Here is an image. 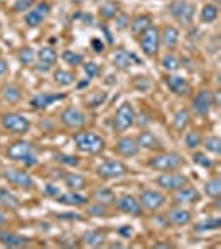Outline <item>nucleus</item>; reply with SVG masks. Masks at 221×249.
<instances>
[{"instance_id": "nucleus-56", "label": "nucleus", "mask_w": 221, "mask_h": 249, "mask_svg": "<svg viewBox=\"0 0 221 249\" xmlns=\"http://www.w3.org/2000/svg\"><path fill=\"white\" fill-rule=\"evenodd\" d=\"M215 2H216V3H218V2H221V0H215Z\"/></svg>"}, {"instance_id": "nucleus-35", "label": "nucleus", "mask_w": 221, "mask_h": 249, "mask_svg": "<svg viewBox=\"0 0 221 249\" xmlns=\"http://www.w3.org/2000/svg\"><path fill=\"white\" fill-rule=\"evenodd\" d=\"M62 60L67 63V65H70V67H78V65H82L83 57H82V53H77V52L65 50L62 53Z\"/></svg>"}, {"instance_id": "nucleus-25", "label": "nucleus", "mask_w": 221, "mask_h": 249, "mask_svg": "<svg viewBox=\"0 0 221 249\" xmlns=\"http://www.w3.org/2000/svg\"><path fill=\"white\" fill-rule=\"evenodd\" d=\"M136 142H138V146L145 148V150H158V148H162L160 140L156 138L153 133H150V131H143V133L136 138Z\"/></svg>"}, {"instance_id": "nucleus-10", "label": "nucleus", "mask_w": 221, "mask_h": 249, "mask_svg": "<svg viewBox=\"0 0 221 249\" xmlns=\"http://www.w3.org/2000/svg\"><path fill=\"white\" fill-rule=\"evenodd\" d=\"M215 107V103H213V91L210 90H200L198 93L195 95V98H193L191 102V108L193 111H195L196 115L200 116H204L208 115L211 111V108Z\"/></svg>"}, {"instance_id": "nucleus-9", "label": "nucleus", "mask_w": 221, "mask_h": 249, "mask_svg": "<svg viewBox=\"0 0 221 249\" xmlns=\"http://www.w3.org/2000/svg\"><path fill=\"white\" fill-rule=\"evenodd\" d=\"M188 183H190L188 176L180 175V173H163V175H160L158 178H156V184L162 186L163 190H166V191H176Z\"/></svg>"}, {"instance_id": "nucleus-33", "label": "nucleus", "mask_w": 221, "mask_h": 249, "mask_svg": "<svg viewBox=\"0 0 221 249\" xmlns=\"http://www.w3.org/2000/svg\"><path fill=\"white\" fill-rule=\"evenodd\" d=\"M54 80L55 83L60 87H68L75 82V75L72 71H67V70H57L54 73Z\"/></svg>"}, {"instance_id": "nucleus-4", "label": "nucleus", "mask_w": 221, "mask_h": 249, "mask_svg": "<svg viewBox=\"0 0 221 249\" xmlns=\"http://www.w3.org/2000/svg\"><path fill=\"white\" fill-rule=\"evenodd\" d=\"M168 9H170L171 17L182 25H190L196 12L195 3L188 2V0H175V2L170 3Z\"/></svg>"}, {"instance_id": "nucleus-30", "label": "nucleus", "mask_w": 221, "mask_h": 249, "mask_svg": "<svg viewBox=\"0 0 221 249\" xmlns=\"http://www.w3.org/2000/svg\"><path fill=\"white\" fill-rule=\"evenodd\" d=\"M103 241H105V234L100 231H88L83 234V244H87V246H90V248L102 246Z\"/></svg>"}, {"instance_id": "nucleus-26", "label": "nucleus", "mask_w": 221, "mask_h": 249, "mask_svg": "<svg viewBox=\"0 0 221 249\" xmlns=\"http://www.w3.org/2000/svg\"><path fill=\"white\" fill-rule=\"evenodd\" d=\"M37 57H38V60H40V63H42V65H45V67L50 68L52 65H55L58 55H57V52H55L52 47H42L38 50Z\"/></svg>"}, {"instance_id": "nucleus-34", "label": "nucleus", "mask_w": 221, "mask_h": 249, "mask_svg": "<svg viewBox=\"0 0 221 249\" xmlns=\"http://www.w3.org/2000/svg\"><path fill=\"white\" fill-rule=\"evenodd\" d=\"M93 199H96L100 204H110V203H115V195L111 190L108 188H100L93 193Z\"/></svg>"}, {"instance_id": "nucleus-22", "label": "nucleus", "mask_w": 221, "mask_h": 249, "mask_svg": "<svg viewBox=\"0 0 221 249\" xmlns=\"http://www.w3.org/2000/svg\"><path fill=\"white\" fill-rule=\"evenodd\" d=\"M113 63L120 70H128L130 67H133V63H140V58H136V55L131 52L118 50L113 55Z\"/></svg>"}, {"instance_id": "nucleus-13", "label": "nucleus", "mask_w": 221, "mask_h": 249, "mask_svg": "<svg viewBox=\"0 0 221 249\" xmlns=\"http://www.w3.org/2000/svg\"><path fill=\"white\" fill-rule=\"evenodd\" d=\"M165 203H166L165 195L156 190H147L140 195V204H142V208H147L148 211L160 210Z\"/></svg>"}, {"instance_id": "nucleus-27", "label": "nucleus", "mask_w": 221, "mask_h": 249, "mask_svg": "<svg viewBox=\"0 0 221 249\" xmlns=\"http://www.w3.org/2000/svg\"><path fill=\"white\" fill-rule=\"evenodd\" d=\"M2 98L5 100L7 103H17L20 98H22V90H20L18 85L15 83H9L2 88Z\"/></svg>"}, {"instance_id": "nucleus-23", "label": "nucleus", "mask_w": 221, "mask_h": 249, "mask_svg": "<svg viewBox=\"0 0 221 249\" xmlns=\"http://www.w3.org/2000/svg\"><path fill=\"white\" fill-rule=\"evenodd\" d=\"M57 201L63 204H70V206H82V204H85L88 201V198L78 195L77 191H70V193H58Z\"/></svg>"}, {"instance_id": "nucleus-18", "label": "nucleus", "mask_w": 221, "mask_h": 249, "mask_svg": "<svg viewBox=\"0 0 221 249\" xmlns=\"http://www.w3.org/2000/svg\"><path fill=\"white\" fill-rule=\"evenodd\" d=\"M173 201L176 204H191V203H196V201H200V193L196 191L193 186H188V184H184L183 188H180V190L175 191Z\"/></svg>"}, {"instance_id": "nucleus-40", "label": "nucleus", "mask_w": 221, "mask_h": 249, "mask_svg": "<svg viewBox=\"0 0 221 249\" xmlns=\"http://www.w3.org/2000/svg\"><path fill=\"white\" fill-rule=\"evenodd\" d=\"M162 67L166 71H176L180 68V60L176 58L175 55L168 53V55H165L163 60H162Z\"/></svg>"}, {"instance_id": "nucleus-44", "label": "nucleus", "mask_w": 221, "mask_h": 249, "mask_svg": "<svg viewBox=\"0 0 221 249\" xmlns=\"http://www.w3.org/2000/svg\"><path fill=\"white\" fill-rule=\"evenodd\" d=\"M116 10H118V7H116L115 3H105V5H102V9H100V14L105 18H113L116 17Z\"/></svg>"}, {"instance_id": "nucleus-8", "label": "nucleus", "mask_w": 221, "mask_h": 249, "mask_svg": "<svg viewBox=\"0 0 221 249\" xmlns=\"http://www.w3.org/2000/svg\"><path fill=\"white\" fill-rule=\"evenodd\" d=\"M2 126L12 133L23 135L30 130V122L20 113H5L2 116Z\"/></svg>"}, {"instance_id": "nucleus-20", "label": "nucleus", "mask_w": 221, "mask_h": 249, "mask_svg": "<svg viewBox=\"0 0 221 249\" xmlns=\"http://www.w3.org/2000/svg\"><path fill=\"white\" fill-rule=\"evenodd\" d=\"M178 42H180V32L178 29H175V27L168 25L160 32V43H163V45L166 48H170V50L178 47Z\"/></svg>"}, {"instance_id": "nucleus-12", "label": "nucleus", "mask_w": 221, "mask_h": 249, "mask_svg": "<svg viewBox=\"0 0 221 249\" xmlns=\"http://www.w3.org/2000/svg\"><path fill=\"white\" fill-rule=\"evenodd\" d=\"M3 179L9 181L10 184H15V186L20 188H32L34 186V178L29 175V173L22 171V170H15V168H7L3 170Z\"/></svg>"}, {"instance_id": "nucleus-51", "label": "nucleus", "mask_w": 221, "mask_h": 249, "mask_svg": "<svg viewBox=\"0 0 221 249\" xmlns=\"http://www.w3.org/2000/svg\"><path fill=\"white\" fill-rule=\"evenodd\" d=\"M7 70H9V65H7L5 60H0V78L3 77V75L7 73Z\"/></svg>"}, {"instance_id": "nucleus-57", "label": "nucleus", "mask_w": 221, "mask_h": 249, "mask_svg": "<svg viewBox=\"0 0 221 249\" xmlns=\"http://www.w3.org/2000/svg\"><path fill=\"white\" fill-rule=\"evenodd\" d=\"M0 30H2V27H0Z\"/></svg>"}, {"instance_id": "nucleus-2", "label": "nucleus", "mask_w": 221, "mask_h": 249, "mask_svg": "<svg viewBox=\"0 0 221 249\" xmlns=\"http://www.w3.org/2000/svg\"><path fill=\"white\" fill-rule=\"evenodd\" d=\"M74 142H75V146H77L82 153L98 155L105 150V142H103V138L93 133V131H80V133H75Z\"/></svg>"}, {"instance_id": "nucleus-36", "label": "nucleus", "mask_w": 221, "mask_h": 249, "mask_svg": "<svg viewBox=\"0 0 221 249\" xmlns=\"http://www.w3.org/2000/svg\"><path fill=\"white\" fill-rule=\"evenodd\" d=\"M204 150L210 151L213 155H220L221 153V140L220 136H208L206 140L203 142Z\"/></svg>"}, {"instance_id": "nucleus-5", "label": "nucleus", "mask_w": 221, "mask_h": 249, "mask_svg": "<svg viewBox=\"0 0 221 249\" xmlns=\"http://www.w3.org/2000/svg\"><path fill=\"white\" fill-rule=\"evenodd\" d=\"M140 47L147 57H153L160 50V30L155 25L140 34Z\"/></svg>"}, {"instance_id": "nucleus-29", "label": "nucleus", "mask_w": 221, "mask_h": 249, "mask_svg": "<svg viewBox=\"0 0 221 249\" xmlns=\"http://www.w3.org/2000/svg\"><path fill=\"white\" fill-rule=\"evenodd\" d=\"M0 204L3 208H9V210H17L20 206V199H17V196L12 195L9 190L0 188Z\"/></svg>"}, {"instance_id": "nucleus-37", "label": "nucleus", "mask_w": 221, "mask_h": 249, "mask_svg": "<svg viewBox=\"0 0 221 249\" xmlns=\"http://www.w3.org/2000/svg\"><path fill=\"white\" fill-rule=\"evenodd\" d=\"M188 122H190V115H188L186 110H178L175 113V118H173V124H175V130L182 131L186 128Z\"/></svg>"}, {"instance_id": "nucleus-14", "label": "nucleus", "mask_w": 221, "mask_h": 249, "mask_svg": "<svg viewBox=\"0 0 221 249\" xmlns=\"http://www.w3.org/2000/svg\"><path fill=\"white\" fill-rule=\"evenodd\" d=\"M50 14V5L45 2H40L35 7H32L29 14H25V23L29 27H38Z\"/></svg>"}, {"instance_id": "nucleus-45", "label": "nucleus", "mask_w": 221, "mask_h": 249, "mask_svg": "<svg viewBox=\"0 0 221 249\" xmlns=\"http://www.w3.org/2000/svg\"><path fill=\"white\" fill-rule=\"evenodd\" d=\"M35 3V0H15V3H14V12H25V10H30L32 9V5Z\"/></svg>"}, {"instance_id": "nucleus-42", "label": "nucleus", "mask_w": 221, "mask_h": 249, "mask_svg": "<svg viewBox=\"0 0 221 249\" xmlns=\"http://www.w3.org/2000/svg\"><path fill=\"white\" fill-rule=\"evenodd\" d=\"M184 144L190 150H195V148H198L202 144V136L196 133V131H190V133H186V136H184Z\"/></svg>"}, {"instance_id": "nucleus-31", "label": "nucleus", "mask_w": 221, "mask_h": 249, "mask_svg": "<svg viewBox=\"0 0 221 249\" xmlns=\"http://www.w3.org/2000/svg\"><path fill=\"white\" fill-rule=\"evenodd\" d=\"M218 7L215 5V3H206V5L202 9V14H200V20H202L203 23H211L215 22L216 18H218Z\"/></svg>"}, {"instance_id": "nucleus-6", "label": "nucleus", "mask_w": 221, "mask_h": 249, "mask_svg": "<svg viewBox=\"0 0 221 249\" xmlns=\"http://www.w3.org/2000/svg\"><path fill=\"white\" fill-rule=\"evenodd\" d=\"M135 118H136V116H135L133 107H131L130 103H123V105L116 110V115H115V120H113L115 131H118V133L127 131L128 128L133 126Z\"/></svg>"}, {"instance_id": "nucleus-16", "label": "nucleus", "mask_w": 221, "mask_h": 249, "mask_svg": "<svg viewBox=\"0 0 221 249\" xmlns=\"http://www.w3.org/2000/svg\"><path fill=\"white\" fill-rule=\"evenodd\" d=\"M116 208L122 213H127V214H131V216H142V211H143L138 199L130 195L122 196V198L116 199Z\"/></svg>"}, {"instance_id": "nucleus-55", "label": "nucleus", "mask_w": 221, "mask_h": 249, "mask_svg": "<svg viewBox=\"0 0 221 249\" xmlns=\"http://www.w3.org/2000/svg\"><path fill=\"white\" fill-rule=\"evenodd\" d=\"M74 3H80V2H83V0H72Z\"/></svg>"}, {"instance_id": "nucleus-21", "label": "nucleus", "mask_w": 221, "mask_h": 249, "mask_svg": "<svg viewBox=\"0 0 221 249\" xmlns=\"http://www.w3.org/2000/svg\"><path fill=\"white\" fill-rule=\"evenodd\" d=\"M0 243L7 248H25L29 244V239L17 234V232L0 231Z\"/></svg>"}, {"instance_id": "nucleus-49", "label": "nucleus", "mask_w": 221, "mask_h": 249, "mask_svg": "<svg viewBox=\"0 0 221 249\" xmlns=\"http://www.w3.org/2000/svg\"><path fill=\"white\" fill-rule=\"evenodd\" d=\"M92 47L95 48V52H103V48H105V45H103V42L100 38H92Z\"/></svg>"}, {"instance_id": "nucleus-3", "label": "nucleus", "mask_w": 221, "mask_h": 249, "mask_svg": "<svg viewBox=\"0 0 221 249\" xmlns=\"http://www.w3.org/2000/svg\"><path fill=\"white\" fill-rule=\"evenodd\" d=\"M148 166L156 171H173L183 166V158L178 153H160L150 158Z\"/></svg>"}, {"instance_id": "nucleus-53", "label": "nucleus", "mask_w": 221, "mask_h": 249, "mask_svg": "<svg viewBox=\"0 0 221 249\" xmlns=\"http://www.w3.org/2000/svg\"><path fill=\"white\" fill-rule=\"evenodd\" d=\"M7 223V218H5V214L3 213H0V226H3V224Z\"/></svg>"}, {"instance_id": "nucleus-39", "label": "nucleus", "mask_w": 221, "mask_h": 249, "mask_svg": "<svg viewBox=\"0 0 221 249\" xmlns=\"http://www.w3.org/2000/svg\"><path fill=\"white\" fill-rule=\"evenodd\" d=\"M221 226V219L220 218H210L204 219L202 223H198L195 226V231H210V230H218Z\"/></svg>"}, {"instance_id": "nucleus-41", "label": "nucleus", "mask_w": 221, "mask_h": 249, "mask_svg": "<svg viewBox=\"0 0 221 249\" xmlns=\"http://www.w3.org/2000/svg\"><path fill=\"white\" fill-rule=\"evenodd\" d=\"M35 58V50L32 47H23L22 50L18 52V60L23 63V65H30Z\"/></svg>"}, {"instance_id": "nucleus-28", "label": "nucleus", "mask_w": 221, "mask_h": 249, "mask_svg": "<svg viewBox=\"0 0 221 249\" xmlns=\"http://www.w3.org/2000/svg\"><path fill=\"white\" fill-rule=\"evenodd\" d=\"M63 181H65V186L70 188L72 191H80L87 186V179L83 178V176L77 175V173H70V175H67Z\"/></svg>"}, {"instance_id": "nucleus-50", "label": "nucleus", "mask_w": 221, "mask_h": 249, "mask_svg": "<svg viewBox=\"0 0 221 249\" xmlns=\"http://www.w3.org/2000/svg\"><path fill=\"white\" fill-rule=\"evenodd\" d=\"M58 188H55L54 184H47L45 186V195H48V196H55L57 198V195H58Z\"/></svg>"}, {"instance_id": "nucleus-19", "label": "nucleus", "mask_w": 221, "mask_h": 249, "mask_svg": "<svg viewBox=\"0 0 221 249\" xmlns=\"http://www.w3.org/2000/svg\"><path fill=\"white\" fill-rule=\"evenodd\" d=\"M63 98H65L63 93H38L30 100V107L34 108V110H43V108L50 107L52 103L58 102V100H63Z\"/></svg>"}, {"instance_id": "nucleus-32", "label": "nucleus", "mask_w": 221, "mask_h": 249, "mask_svg": "<svg viewBox=\"0 0 221 249\" xmlns=\"http://www.w3.org/2000/svg\"><path fill=\"white\" fill-rule=\"evenodd\" d=\"M148 27H151L150 15H138V17H135L133 22H131V32H133L135 35H140L142 32L147 30Z\"/></svg>"}, {"instance_id": "nucleus-15", "label": "nucleus", "mask_w": 221, "mask_h": 249, "mask_svg": "<svg viewBox=\"0 0 221 249\" xmlns=\"http://www.w3.org/2000/svg\"><path fill=\"white\" fill-rule=\"evenodd\" d=\"M115 151L120 156H123V158H131V156L138 155L140 151L138 142H136V138H133V136H123V138H120L116 142Z\"/></svg>"}, {"instance_id": "nucleus-24", "label": "nucleus", "mask_w": 221, "mask_h": 249, "mask_svg": "<svg viewBox=\"0 0 221 249\" xmlns=\"http://www.w3.org/2000/svg\"><path fill=\"white\" fill-rule=\"evenodd\" d=\"M168 219H170V223L175 224V226H186L191 221V214H190V211L183 210V208H175V210H171L168 213Z\"/></svg>"}, {"instance_id": "nucleus-7", "label": "nucleus", "mask_w": 221, "mask_h": 249, "mask_svg": "<svg viewBox=\"0 0 221 249\" xmlns=\"http://www.w3.org/2000/svg\"><path fill=\"white\" fill-rule=\"evenodd\" d=\"M128 173V168L118 160H107L96 168V175L103 179H115L120 176H125Z\"/></svg>"}, {"instance_id": "nucleus-52", "label": "nucleus", "mask_w": 221, "mask_h": 249, "mask_svg": "<svg viewBox=\"0 0 221 249\" xmlns=\"http://www.w3.org/2000/svg\"><path fill=\"white\" fill-rule=\"evenodd\" d=\"M125 22H128V18H127V17H123V15H122V17L118 18V29H120V30H123V29L127 27V25H125Z\"/></svg>"}, {"instance_id": "nucleus-46", "label": "nucleus", "mask_w": 221, "mask_h": 249, "mask_svg": "<svg viewBox=\"0 0 221 249\" xmlns=\"http://www.w3.org/2000/svg\"><path fill=\"white\" fill-rule=\"evenodd\" d=\"M57 160L60 163L68 164V166H77L78 164V158L77 156H70V155H57Z\"/></svg>"}, {"instance_id": "nucleus-48", "label": "nucleus", "mask_w": 221, "mask_h": 249, "mask_svg": "<svg viewBox=\"0 0 221 249\" xmlns=\"http://www.w3.org/2000/svg\"><path fill=\"white\" fill-rule=\"evenodd\" d=\"M88 214H93V216L105 214V206H100V203H98V206H90L88 208Z\"/></svg>"}, {"instance_id": "nucleus-43", "label": "nucleus", "mask_w": 221, "mask_h": 249, "mask_svg": "<svg viewBox=\"0 0 221 249\" xmlns=\"http://www.w3.org/2000/svg\"><path fill=\"white\" fill-rule=\"evenodd\" d=\"M193 161H195L196 164H200L202 168H206V170L213 168V160L208 158L204 153H195L193 155Z\"/></svg>"}, {"instance_id": "nucleus-47", "label": "nucleus", "mask_w": 221, "mask_h": 249, "mask_svg": "<svg viewBox=\"0 0 221 249\" xmlns=\"http://www.w3.org/2000/svg\"><path fill=\"white\" fill-rule=\"evenodd\" d=\"M85 73L88 75V78H93V77H96V75H98V67H96V63H87L85 67Z\"/></svg>"}, {"instance_id": "nucleus-1", "label": "nucleus", "mask_w": 221, "mask_h": 249, "mask_svg": "<svg viewBox=\"0 0 221 249\" xmlns=\"http://www.w3.org/2000/svg\"><path fill=\"white\" fill-rule=\"evenodd\" d=\"M7 156L10 160H15V161L23 163L25 166H35L38 163V156L35 148L32 146L30 143L27 142H15L12 143L9 148H7Z\"/></svg>"}, {"instance_id": "nucleus-17", "label": "nucleus", "mask_w": 221, "mask_h": 249, "mask_svg": "<svg viewBox=\"0 0 221 249\" xmlns=\"http://www.w3.org/2000/svg\"><path fill=\"white\" fill-rule=\"evenodd\" d=\"M165 83H166L168 90H170L171 93H175L178 96H186L191 91L190 83H188L183 77H175V75H170V77L165 78Z\"/></svg>"}, {"instance_id": "nucleus-54", "label": "nucleus", "mask_w": 221, "mask_h": 249, "mask_svg": "<svg viewBox=\"0 0 221 249\" xmlns=\"http://www.w3.org/2000/svg\"><path fill=\"white\" fill-rule=\"evenodd\" d=\"M155 248H168V244H155Z\"/></svg>"}, {"instance_id": "nucleus-11", "label": "nucleus", "mask_w": 221, "mask_h": 249, "mask_svg": "<svg viewBox=\"0 0 221 249\" xmlns=\"http://www.w3.org/2000/svg\"><path fill=\"white\" fill-rule=\"evenodd\" d=\"M60 122H62V124H65L67 128H70V130H80L85 124L87 120L83 111H80L75 107H68L60 115Z\"/></svg>"}, {"instance_id": "nucleus-38", "label": "nucleus", "mask_w": 221, "mask_h": 249, "mask_svg": "<svg viewBox=\"0 0 221 249\" xmlns=\"http://www.w3.org/2000/svg\"><path fill=\"white\" fill-rule=\"evenodd\" d=\"M204 193L211 198H220L221 195V181L218 178H213L210 179L206 184H204Z\"/></svg>"}]
</instances>
